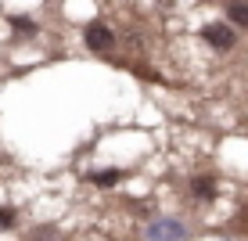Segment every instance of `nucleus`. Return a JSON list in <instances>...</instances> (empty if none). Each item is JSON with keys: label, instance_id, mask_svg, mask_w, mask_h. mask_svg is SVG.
Here are the masks:
<instances>
[{"label": "nucleus", "instance_id": "obj_9", "mask_svg": "<svg viewBox=\"0 0 248 241\" xmlns=\"http://www.w3.org/2000/svg\"><path fill=\"white\" fill-rule=\"evenodd\" d=\"M32 241H58V234H54V227H36Z\"/></svg>", "mask_w": 248, "mask_h": 241}, {"label": "nucleus", "instance_id": "obj_6", "mask_svg": "<svg viewBox=\"0 0 248 241\" xmlns=\"http://www.w3.org/2000/svg\"><path fill=\"white\" fill-rule=\"evenodd\" d=\"M126 173L123 169H97V173H90V184H97V187H112V184H119Z\"/></svg>", "mask_w": 248, "mask_h": 241}, {"label": "nucleus", "instance_id": "obj_2", "mask_svg": "<svg viewBox=\"0 0 248 241\" xmlns=\"http://www.w3.org/2000/svg\"><path fill=\"white\" fill-rule=\"evenodd\" d=\"M202 40L212 50H234L237 47V29L230 22H209V25H202Z\"/></svg>", "mask_w": 248, "mask_h": 241}, {"label": "nucleus", "instance_id": "obj_3", "mask_svg": "<svg viewBox=\"0 0 248 241\" xmlns=\"http://www.w3.org/2000/svg\"><path fill=\"white\" fill-rule=\"evenodd\" d=\"M83 44H87V50H93V54H108V50L115 47V32H112V25H105V22H90L87 29H83Z\"/></svg>", "mask_w": 248, "mask_h": 241}, {"label": "nucleus", "instance_id": "obj_7", "mask_svg": "<svg viewBox=\"0 0 248 241\" xmlns=\"http://www.w3.org/2000/svg\"><path fill=\"white\" fill-rule=\"evenodd\" d=\"M11 29L18 32V36H36V29L40 25L29 18V15H11Z\"/></svg>", "mask_w": 248, "mask_h": 241}, {"label": "nucleus", "instance_id": "obj_8", "mask_svg": "<svg viewBox=\"0 0 248 241\" xmlns=\"http://www.w3.org/2000/svg\"><path fill=\"white\" fill-rule=\"evenodd\" d=\"M15 220H18V212H15V209H0V230H11Z\"/></svg>", "mask_w": 248, "mask_h": 241}, {"label": "nucleus", "instance_id": "obj_1", "mask_svg": "<svg viewBox=\"0 0 248 241\" xmlns=\"http://www.w3.org/2000/svg\"><path fill=\"white\" fill-rule=\"evenodd\" d=\"M191 230L180 216H155L148 223V241H187Z\"/></svg>", "mask_w": 248, "mask_h": 241}, {"label": "nucleus", "instance_id": "obj_5", "mask_svg": "<svg viewBox=\"0 0 248 241\" xmlns=\"http://www.w3.org/2000/svg\"><path fill=\"white\" fill-rule=\"evenodd\" d=\"M191 194L198 198V202H212V198H216V180L212 177H194L191 180Z\"/></svg>", "mask_w": 248, "mask_h": 241}, {"label": "nucleus", "instance_id": "obj_4", "mask_svg": "<svg viewBox=\"0 0 248 241\" xmlns=\"http://www.w3.org/2000/svg\"><path fill=\"white\" fill-rule=\"evenodd\" d=\"M223 11H227V22L234 29L248 32V0H223Z\"/></svg>", "mask_w": 248, "mask_h": 241}]
</instances>
